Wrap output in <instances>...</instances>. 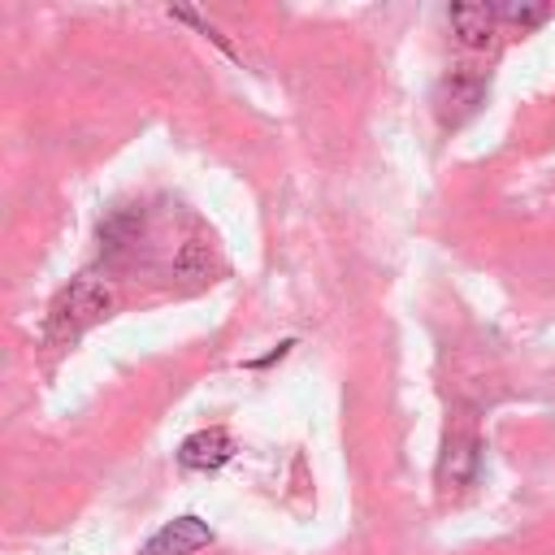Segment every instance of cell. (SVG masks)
<instances>
[{"mask_svg": "<svg viewBox=\"0 0 555 555\" xmlns=\"http://www.w3.org/2000/svg\"><path fill=\"white\" fill-rule=\"evenodd\" d=\"M139 225H143V212H134V208L108 212V217L100 221V247H104V256H108V260H121V256L139 243Z\"/></svg>", "mask_w": 555, "mask_h": 555, "instance_id": "8992f818", "label": "cell"}, {"mask_svg": "<svg viewBox=\"0 0 555 555\" xmlns=\"http://www.w3.org/2000/svg\"><path fill=\"white\" fill-rule=\"evenodd\" d=\"M208 542H212V529H208L199 516H178V520L160 525V529L143 542L139 555H195V551L208 546Z\"/></svg>", "mask_w": 555, "mask_h": 555, "instance_id": "7a4b0ae2", "label": "cell"}, {"mask_svg": "<svg viewBox=\"0 0 555 555\" xmlns=\"http://www.w3.org/2000/svg\"><path fill=\"white\" fill-rule=\"evenodd\" d=\"M473 464H477L473 442L468 438H451L447 451H442V460H438V481L442 486H464L473 477Z\"/></svg>", "mask_w": 555, "mask_h": 555, "instance_id": "ba28073f", "label": "cell"}, {"mask_svg": "<svg viewBox=\"0 0 555 555\" xmlns=\"http://www.w3.org/2000/svg\"><path fill=\"white\" fill-rule=\"evenodd\" d=\"M234 460V438L225 429H195L182 447H178V464L191 468V473H217L221 464Z\"/></svg>", "mask_w": 555, "mask_h": 555, "instance_id": "3957f363", "label": "cell"}, {"mask_svg": "<svg viewBox=\"0 0 555 555\" xmlns=\"http://www.w3.org/2000/svg\"><path fill=\"white\" fill-rule=\"evenodd\" d=\"M499 17H507L516 26H538L546 17V4H499Z\"/></svg>", "mask_w": 555, "mask_h": 555, "instance_id": "9c48e42d", "label": "cell"}, {"mask_svg": "<svg viewBox=\"0 0 555 555\" xmlns=\"http://www.w3.org/2000/svg\"><path fill=\"white\" fill-rule=\"evenodd\" d=\"M451 30L460 35L464 48H490L494 39V26H499V9L494 4H451Z\"/></svg>", "mask_w": 555, "mask_h": 555, "instance_id": "277c9868", "label": "cell"}, {"mask_svg": "<svg viewBox=\"0 0 555 555\" xmlns=\"http://www.w3.org/2000/svg\"><path fill=\"white\" fill-rule=\"evenodd\" d=\"M113 308V291L104 282L100 269H87L78 278H69V286L52 299L48 308V338L56 343H74L82 330H91L95 321H104Z\"/></svg>", "mask_w": 555, "mask_h": 555, "instance_id": "6da1fadb", "label": "cell"}, {"mask_svg": "<svg viewBox=\"0 0 555 555\" xmlns=\"http://www.w3.org/2000/svg\"><path fill=\"white\" fill-rule=\"evenodd\" d=\"M477 100H481V78L477 74H451L438 87V117L455 126L460 117H468L477 108Z\"/></svg>", "mask_w": 555, "mask_h": 555, "instance_id": "5b68a950", "label": "cell"}, {"mask_svg": "<svg viewBox=\"0 0 555 555\" xmlns=\"http://www.w3.org/2000/svg\"><path fill=\"white\" fill-rule=\"evenodd\" d=\"M169 273H173L178 282H208V278H212V256H208V247H204L199 238H186V243L173 251Z\"/></svg>", "mask_w": 555, "mask_h": 555, "instance_id": "52a82bcc", "label": "cell"}]
</instances>
